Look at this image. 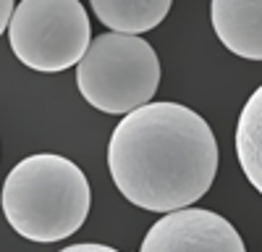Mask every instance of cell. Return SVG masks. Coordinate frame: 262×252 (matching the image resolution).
<instances>
[{"label": "cell", "instance_id": "obj_1", "mask_svg": "<svg viewBox=\"0 0 262 252\" xmlns=\"http://www.w3.org/2000/svg\"><path fill=\"white\" fill-rule=\"evenodd\" d=\"M107 168L131 205L176 213L212 186L217 142L196 111L181 102H149L123 116L113 129Z\"/></svg>", "mask_w": 262, "mask_h": 252}, {"label": "cell", "instance_id": "obj_2", "mask_svg": "<svg viewBox=\"0 0 262 252\" xmlns=\"http://www.w3.org/2000/svg\"><path fill=\"white\" fill-rule=\"evenodd\" d=\"M0 205L18 237L50 244L84 226L92 192L74 160L55 153H37L11 168L3 181Z\"/></svg>", "mask_w": 262, "mask_h": 252}, {"label": "cell", "instance_id": "obj_3", "mask_svg": "<svg viewBox=\"0 0 262 252\" xmlns=\"http://www.w3.org/2000/svg\"><path fill=\"white\" fill-rule=\"evenodd\" d=\"M160 84V60L142 37L107 32L92 39L76 66L81 97L102 113H134L155 97Z\"/></svg>", "mask_w": 262, "mask_h": 252}, {"label": "cell", "instance_id": "obj_4", "mask_svg": "<svg viewBox=\"0 0 262 252\" xmlns=\"http://www.w3.org/2000/svg\"><path fill=\"white\" fill-rule=\"evenodd\" d=\"M8 39L27 69L55 74L81 63L92 45V29L79 0H24L13 11Z\"/></svg>", "mask_w": 262, "mask_h": 252}, {"label": "cell", "instance_id": "obj_5", "mask_svg": "<svg viewBox=\"0 0 262 252\" xmlns=\"http://www.w3.org/2000/svg\"><path fill=\"white\" fill-rule=\"evenodd\" d=\"M139 252H247V247L223 216L186 207L152 223Z\"/></svg>", "mask_w": 262, "mask_h": 252}, {"label": "cell", "instance_id": "obj_6", "mask_svg": "<svg viewBox=\"0 0 262 252\" xmlns=\"http://www.w3.org/2000/svg\"><path fill=\"white\" fill-rule=\"evenodd\" d=\"M212 29L223 45L247 60H262V0H215Z\"/></svg>", "mask_w": 262, "mask_h": 252}, {"label": "cell", "instance_id": "obj_7", "mask_svg": "<svg viewBox=\"0 0 262 252\" xmlns=\"http://www.w3.org/2000/svg\"><path fill=\"white\" fill-rule=\"evenodd\" d=\"M92 11L116 34L139 37L168 16V0H92Z\"/></svg>", "mask_w": 262, "mask_h": 252}, {"label": "cell", "instance_id": "obj_8", "mask_svg": "<svg viewBox=\"0 0 262 252\" xmlns=\"http://www.w3.org/2000/svg\"><path fill=\"white\" fill-rule=\"evenodd\" d=\"M236 155L244 176L262 195V84L249 95L236 123Z\"/></svg>", "mask_w": 262, "mask_h": 252}, {"label": "cell", "instance_id": "obj_9", "mask_svg": "<svg viewBox=\"0 0 262 252\" xmlns=\"http://www.w3.org/2000/svg\"><path fill=\"white\" fill-rule=\"evenodd\" d=\"M58 252H121L116 247H107V244H95V242H84V244H71L66 249H58Z\"/></svg>", "mask_w": 262, "mask_h": 252}, {"label": "cell", "instance_id": "obj_10", "mask_svg": "<svg viewBox=\"0 0 262 252\" xmlns=\"http://www.w3.org/2000/svg\"><path fill=\"white\" fill-rule=\"evenodd\" d=\"M13 11H16V6L11 3V0H0V34L8 29L11 18H13Z\"/></svg>", "mask_w": 262, "mask_h": 252}]
</instances>
